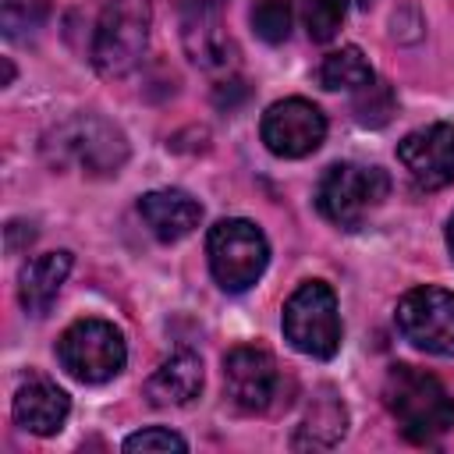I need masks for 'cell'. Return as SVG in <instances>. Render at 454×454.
<instances>
[{
  "label": "cell",
  "mask_w": 454,
  "mask_h": 454,
  "mask_svg": "<svg viewBox=\"0 0 454 454\" xmlns=\"http://www.w3.org/2000/svg\"><path fill=\"white\" fill-rule=\"evenodd\" d=\"M206 252H209V270L216 284L231 294L248 291L270 262L266 234L252 220H241V216L213 223L206 238Z\"/></svg>",
  "instance_id": "obj_3"
},
{
  "label": "cell",
  "mask_w": 454,
  "mask_h": 454,
  "mask_svg": "<svg viewBox=\"0 0 454 454\" xmlns=\"http://www.w3.org/2000/svg\"><path fill=\"white\" fill-rule=\"evenodd\" d=\"M358 4H362V7H369V4H372V0H358Z\"/></svg>",
  "instance_id": "obj_28"
},
{
  "label": "cell",
  "mask_w": 454,
  "mask_h": 454,
  "mask_svg": "<svg viewBox=\"0 0 454 454\" xmlns=\"http://www.w3.org/2000/svg\"><path fill=\"white\" fill-rule=\"evenodd\" d=\"M284 337L309 358H333L340 348L337 294L323 280H305L284 305Z\"/></svg>",
  "instance_id": "obj_5"
},
{
  "label": "cell",
  "mask_w": 454,
  "mask_h": 454,
  "mask_svg": "<svg viewBox=\"0 0 454 454\" xmlns=\"http://www.w3.org/2000/svg\"><path fill=\"white\" fill-rule=\"evenodd\" d=\"M223 0H184L181 11H220Z\"/></svg>",
  "instance_id": "obj_25"
},
{
  "label": "cell",
  "mask_w": 454,
  "mask_h": 454,
  "mask_svg": "<svg viewBox=\"0 0 454 454\" xmlns=\"http://www.w3.org/2000/svg\"><path fill=\"white\" fill-rule=\"evenodd\" d=\"M383 401L411 443H436L454 429V397L426 369L394 365L383 383Z\"/></svg>",
  "instance_id": "obj_1"
},
{
  "label": "cell",
  "mask_w": 454,
  "mask_h": 454,
  "mask_svg": "<svg viewBox=\"0 0 454 454\" xmlns=\"http://www.w3.org/2000/svg\"><path fill=\"white\" fill-rule=\"evenodd\" d=\"M390 181L380 167H362V163H333L316 188V206L319 213L344 227L355 231L365 223V216L387 199Z\"/></svg>",
  "instance_id": "obj_4"
},
{
  "label": "cell",
  "mask_w": 454,
  "mask_h": 454,
  "mask_svg": "<svg viewBox=\"0 0 454 454\" xmlns=\"http://www.w3.org/2000/svg\"><path fill=\"white\" fill-rule=\"evenodd\" d=\"M344 0H305V25L316 43H330L344 21Z\"/></svg>",
  "instance_id": "obj_20"
},
{
  "label": "cell",
  "mask_w": 454,
  "mask_h": 454,
  "mask_svg": "<svg viewBox=\"0 0 454 454\" xmlns=\"http://www.w3.org/2000/svg\"><path fill=\"white\" fill-rule=\"evenodd\" d=\"M397 160L422 192H436L454 181V128L436 121L397 142Z\"/></svg>",
  "instance_id": "obj_10"
},
{
  "label": "cell",
  "mask_w": 454,
  "mask_h": 454,
  "mask_svg": "<svg viewBox=\"0 0 454 454\" xmlns=\"http://www.w3.org/2000/svg\"><path fill=\"white\" fill-rule=\"evenodd\" d=\"M4 234H7V252H21V248H28L32 238H35L32 223H25V220H11Z\"/></svg>",
  "instance_id": "obj_24"
},
{
  "label": "cell",
  "mask_w": 454,
  "mask_h": 454,
  "mask_svg": "<svg viewBox=\"0 0 454 454\" xmlns=\"http://www.w3.org/2000/svg\"><path fill=\"white\" fill-rule=\"evenodd\" d=\"M43 153L53 167L74 163L85 174H117L128 160V142H124L121 128H114L110 121H103L96 114H82V117L57 124L46 135Z\"/></svg>",
  "instance_id": "obj_2"
},
{
  "label": "cell",
  "mask_w": 454,
  "mask_h": 454,
  "mask_svg": "<svg viewBox=\"0 0 454 454\" xmlns=\"http://www.w3.org/2000/svg\"><path fill=\"white\" fill-rule=\"evenodd\" d=\"M291 21H294L291 0H255L252 4V28L270 46H277L291 35Z\"/></svg>",
  "instance_id": "obj_18"
},
{
  "label": "cell",
  "mask_w": 454,
  "mask_h": 454,
  "mask_svg": "<svg viewBox=\"0 0 454 454\" xmlns=\"http://www.w3.org/2000/svg\"><path fill=\"white\" fill-rule=\"evenodd\" d=\"M138 213L145 220V227L160 238V241H181L188 238L199 220H202V206L181 192V188H156V192H145L138 199Z\"/></svg>",
  "instance_id": "obj_12"
},
{
  "label": "cell",
  "mask_w": 454,
  "mask_h": 454,
  "mask_svg": "<svg viewBox=\"0 0 454 454\" xmlns=\"http://www.w3.org/2000/svg\"><path fill=\"white\" fill-rule=\"evenodd\" d=\"M259 135L266 142V149L273 156H284V160H298V156H309L323 145L326 138V117L316 103L301 99V96H291V99H277L262 121H259Z\"/></svg>",
  "instance_id": "obj_9"
},
{
  "label": "cell",
  "mask_w": 454,
  "mask_h": 454,
  "mask_svg": "<svg viewBox=\"0 0 454 454\" xmlns=\"http://www.w3.org/2000/svg\"><path fill=\"white\" fill-rule=\"evenodd\" d=\"M397 330L429 355H454V294L443 287H411L397 301Z\"/></svg>",
  "instance_id": "obj_8"
},
{
  "label": "cell",
  "mask_w": 454,
  "mask_h": 454,
  "mask_svg": "<svg viewBox=\"0 0 454 454\" xmlns=\"http://www.w3.org/2000/svg\"><path fill=\"white\" fill-rule=\"evenodd\" d=\"M316 78H319V85L330 89V92H337V89H365L369 82H376V74H372L365 53H362L358 46H340V50L326 53Z\"/></svg>",
  "instance_id": "obj_17"
},
{
  "label": "cell",
  "mask_w": 454,
  "mask_h": 454,
  "mask_svg": "<svg viewBox=\"0 0 454 454\" xmlns=\"http://www.w3.org/2000/svg\"><path fill=\"white\" fill-rule=\"evenodd\" d=\"M71 273V252H43L28 259L18 273V298L28 316H46Z\"/></svg>",
  "instance_id": "obj_14"
},
{
  "label": "cell",
  "mask_w": 454,
  "mask_h": 454,
  "mask_svg": "<svg viewBox=\"0 0 454 454\" xmlns=\"http://www.w3.org/2000/svg\"><path fill=\"white\" fill-rule=\"evenodd\" d=\"M202 390V358L195 351H177L145 380V397L160 408H181Z\"/></svg>",
  "instance_id": "obj_15"
},
{
  "label": "cell",
  "mask_w": 454,
  "mask_h": 454,
  "mask_svg": "<svg viewBox=\"0 0 454 454\" xmlns=\"http://www.w3.org/2000/svg\"><path fill=\"white\" fill-rule=\"evenodd\" d=\"M57 358L67 376L78 383H106L124 369L128 348L114 323L106 319H78L57 340Z\"/></svg>",
  "instance_id": "obj_7"
},
{
  "label": "cell",
  "mask_w": 454,
  "mask_h": 454,
  "mask_svg": "<svg viewBox=\"0 0 454 454\" xmlns=\"http://www.w3.org/2000/svg\"><path fill=\"white\" fill-rule=\"evenodd\" d=\"M50 14V0H0V28L7 39L35 32Z\"/></svg>",
  "instance_id": "obj_19"
},
{
  "label": "cell",
  "mask_w": 454,
  "mask_h": 454,
  "mask_svg": "<svg viewBox=\"0 0 454 454\" xmlns=\"http://www.w3.org/2000/svg\"><path fill=\"white\" fill-rule=\"evenodd\" d=\"M394 114V96L383 82H369L365 89H358V99H355V117L369 128H380L387 124Z\"/></svg>",
  "instance_id": "obj_21"
},
{
  "label": "cell",
  "mask_w": 454,
  "mask_h": 454,
  "mask_svg": "<svg viewBox=\"0 0 454 454\" xmlns=\"http://www.w3.org/2000/svg\"><path fill=\"white\" fill-rule=\"evenodd\" d=\"M124 450L128 454H135V450H188V440L184 436H177L174 429H163V426H149V429H142V433H131L128 440H124Z\"/></svg>",
  "instance_id": "obj_23"
},
{
  "label": "cell",
  "mask_w": 454,
  "mask_h": 454,
  "mask_svg": "<svg viewBox=\"0 0 454 454\" xmlns=\"http://www.w3.org/2000/svg\"><path fill=\"white\" fill-rule=\"evenodd\" d=\"M447 248H450V255H454V216H450V223H447Z\"/></svg>",
  "instance_id": "obj_26"
},
{
  "label": "cell",
  "mask_w": 454,
  "mask_h": 454,
  "mask_svg": "<svg viewBox=\"0 0 454 454\" xmlns=\"http://www.w3.org/2000/svg\"><path fill=\"white\" fill-rule=\"evenodd\" d=\"M301 433L312 443H333L337 436H344V408L337 401H323L319 411L309 415V422L301 426Z\"/></svg>",
  "instance_id": "obj_22"
},
{
  "label": "cell",
  "mask_w": 454,
  "mask_h": 454,
  "mask_svg": "<svg viewBox=\"0 0 454 454\" xmlns=\"http://www.w3.org/2000/svg\"><path fill=\"white\" fill-rule=\"evenodd\" d=\"M149 43V0H110L96 21L92 64L99 74H128Z\"/></svg>",
  "instance_id": "obj_6"
},
{
  "label": "cell",
  "mask_w": 454,
  "mask_h": 454,
  "mask_svg": "<svg viewBox=\"0 0 454 454\" xmlns=\"http://www.w3.org/2000/svg\"><path fill=\"white\" fill-rule=\"evenodd\" d=\"M14 78V67H11V60H4V85Z\"/></svg>",
  "instance_id": "obj_27"
},
{
  "label": "cell",
  "mask_w": 454,
  "mask_h": 454,
  "mask_svg": "<svg viewBox=\"0 0 454 454\" xmlns=\"http://www.w3.org/2000/svg\"><path fill=\"white\" fill-rule=\"evenodd\" d=\"M14 422L35 436H53L64 429L67 422V411H71V401L67 394L50 383V380H28L18 394H14Z\"/></svg>",
  "instance_id": "obj_13"
},
{
  "label": "cell",
  "mask_w": 454,
  "mask_h": 454,
  "mask_svg": "<svg viewBox=\"0 0 454 454\" xmlns=\"http://www.w3.org/2000/svg\"><path fill=\"white\" fill-rule=\"evenodd\" d=\"M223 387H227V397L245 411L270 408V401L280 387V372H277L273 355L266 348H252V344H241V348L227 351Z\"/></svg>",
  "instance_id": "obj_11"
},
{
  "label": "cell",
  "mask_w": 454,
  "mask_h": 454,
  "mask_svg": "<svg viewBox=\"0 0 454 454\" xmlns=\"http://www.w3.org/2000/svg\"><path fill=\"white\" fill-rule=\"evenodd\" d=\"M181 39L188 57L206 71H223L234 57V43L220 25V11H181Z\"/></svg>",
  "instance_id": "obj_16"
}]
</instances>
